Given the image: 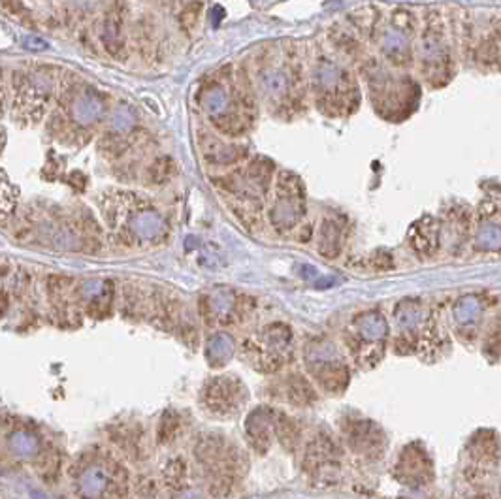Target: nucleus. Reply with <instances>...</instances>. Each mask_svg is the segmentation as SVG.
Returning <instances> with one entry per match:
<instances>
[{
    "label": "nucleus",
    "mask_w": 501,
    "mask_h": 499,
    "mask_svg": "<svg viewBox=\"0 0 501 499\" xmlns=\"http://www.w3.org/2000/svg\"><path fill=\"white\" fill-rule=\"evenodd\" d=\"M115 486L112 473L102 466L89 467L79 477V492L87 499H106Z\"/></svg>",
    "instance_id": "obj_1"
},
{
    "label": "nucleus",
    "mask_w": 501,
    "mask_h": 499,
    "mask_svg": "<svg viewBox=\"0 0 501 499\" xmlns=\"http://www.w3.org/2000/svg\"><path fill=\"white\" fill-rule=\"evenodd\" d=\"M418 51H420V57H423V61L426 62V64L440 66L441 62H445L447 47L445 40H443V33H441L440 27H434V25H432V19H430L428 23V28L424 30L420 45H418Z\"/></svg>",
    "instance_id": "obj_2"
},
{
    "label": "nucleus",
    "mask_w": 501,
    "mask_h": 499,
    "mask_svg": "<svg viewBox=\"0 0 501 499\" xmlns=\"http://www.w3.org/2000/svg\"><path fill=\"white\" fill-rule=\"evenodd\" d=\"M356 334L362 343L384 341V337L389 336V324L383 315L370 311L356 319Z\"/></svg>",
    "instance_id": "obj_3"
},
{
    "label": "nucleus",
    "mask_w": 501,
    "mask_h": 499,
    "mask_svg": "<svg viewBox=\"0 0 501 499\" xmlns=\"http://www.w3.org/2000/svg\"><path fill=\"white\" fill-rule=\"evenodd\" d=\"M104 112V102L100 96H96L90 90H85L73 100L72 104V117L81 124H90L98 121Z\"/></svg>",
    "instance_id": "obj_4"
},
{
    "label": "nucleus",
    "mask_w": 501,
    "mask_h": 499,
    "mask_svg": "<svg viewBox=\"0 0 501 499\" xmlns=\"http://www.w3.org/2000/svg\"><path fill=\"white\" fill-rule=\"evenodd\" d=\"M132 234L140 240H153L164 230V221L155 209H140L130 219Z\"/></svg>",
    "instance_id": "obj_5"
},
{
    "label": "nucleus",
    "mask_w": 501,
    "mask_h": 499,
    "mask_svg": "<svg viewBox=\"0 0 501 499\" xmlns=\"http://www.w3.org/2000/svg\"><path fill=\"white\" fill-rule=\"evenodd\" d=\"M411 243L423 254H430L437 247V226L432 219H424L413 226Z\"/></svg>",
    "instance_id": "obj_6"
},
{
    "label": "nucleus",
    "mask_w": 501,
    "mask_h": 499,
    "mask_svg": "<svg viewBox=\"0 0 501 499\" xmlns=\"http://www.w3.org/2000/svg\"><path fill=\"white\" fill-rule=\"evenodd\" d=\"M483 313V302L479 296L475 294H468L456 300L454 307H452V317L458 326H471L477 322V319Z\"/></svg>",
    "instance_id": "obj_7"
},
{
    "label": "nucleus",
    "mask_w": 501,
    "mask_h": 499,
    "mask_svg": "<svg viewBox=\"0 0 501 499\" xmlns=\"http://www.w3.org/2000/svg\"><path fill=\"white\" fill-rule=\"evenodd\" d=\"M300 213H302L300 204L288 194H285V196H279L277 204L271 209V221L279 228H290L298 221Z\"/></svg>",
    "instance_id": "obj_8"
},
{
    "label": "nucleus",
    "mask_w": 501,
    "mask_h": 499,
    "mask_svg": "<svg viewBox=\"0 0 501 499\" xmlns=\"http://www.w3.org/2000/svg\"><path fill=\"white\" fill-rule=\"evenodd\" d=\"M381 45H383V51L387 53V57L396 62H403L407 55H409V44H407L406 34L401 33L400 28L384 30L383 38H381Z\"/></svg>",
    "instance_id": "obj_9"
},
{
    "label": "nucleus",
    "mask_w": 501,
    "mask_h": 499,
    "mask_svg": "<svg viewBox=\"0 0 501 499\" xmlns=\"http://www.w3.org/2000/svg\"><path fill=\"white\" fill-rule=\"evenodd\" d=\"M475 245L481 251H500L501 249V226L494 223H485L475 234Z\"/></svg>",
    "instance_id": "obj_10"
},
{
    "label": "nucleus",
    "mask_w": 501,
    "mask_h": 499,
    "mask_svg": "<svg viewBox=\"0 0 501 499\" xmlns=\"http://www.w3.org/2000/svg\"><path fill=\"white\" fill-rule=\"evenodd\" d=\"M396 319L403 330L413 331L424 324V311L417 303H401L400 307L396 309Z\"/></svg>",
    "instance_id": "obj_11"
},
{
    "label": "nucleus",
    "mask_w": 501,
    "mask_h": 499,
    "mask_svg": "<svg viewBox=\"0 0 501 499\" xmlns=\"http://www.w3.org/2000/svg\"><path fill=\"white\" fill-rule=\"evenodd\" d=\"M315 78L317 85L322 90H334L338 89L341 81H343V72L336 64H332V62H321L319 68H317Z\"/></svg>",
    "instance_id": "obj_12"
},
{
    "label": "nucleus",
    "mask_w": 501,
    "mask_h": 499,
    "mask_svg": "<svg viewBox=\"0 0 501 499\" xmlns=\"http://www.w3.org/2000/svg\"><path fill=\"white\" fill-rule=\"evenodd\" d=\"M228 104H230V98H228V93H226L223 87H213V89L208 90L206 96H204V107H206V112H208L209 115H213V117H217L220 113H225L226 110H228Z\"/></svg>",
    "instance_id": "obj_13"
},
{
    "label": "nucleus",
    "mask_w": 501,
    "mask_h": 499,
    "mask_svg": "<svg viewBox=\"0 0 501 499\" xmlns=\"http://www.w3.org/2000/svg\"><path fill=\"white\" fill-rule=\"evenodd\" d=\"M232 348H234V345H232L230 337L225 336V334H220V336L213 337V339L209 341V345H208V358L211 360L213 364H220V362H226V360L230 358Z\"/></svg>",
    "instance_id": "obj_14"
},
{
    "label": "nucleus",
    "mask_w": 501,
    "mask_h": 499,
    "mask_svg": "<svg viewBox=\"0 0 501 499\" xmlns=\"http://www.w3.org/2000/svg\"><path fill=\"white\" fill-rule=\"evenodd\" d=\"M260 83H262L266 95L281 96L287 90V76L283 70H268V72L262 74Z\"/></svg>",
    "instance_id": "obj_15"
},
{
    "label": "nucleus",
    "mask_w": 501,
    "mask_h": 499,
    "mask_svg": "<svg viewBox=\"0 0 501 499\" xmlns=\"http://www.w3.org/2000/svg\"><path fill=\"white\" fill-rule=\"evenodd\" d=\"M11 450L21 458H27V456L34 454V450H36V439L25 432H17L11 438Z\"/></svg>",
    "instance_id": "obj_16"
},
{
    "label": "nucleus",
    "mask_w": 501,
    "mask_h": 499,
    "mask_svg": "<svg viewBox=\"0 0 501 499\" xmlns=\"http://www.w3.org/2000/svg\"><path fill=\"white\" fill-rule=\"evenodd\" d=\"M132 123H134V115H132L130 110H126V107H121V110H117L115 115H113V127L117 130L130 129Z\"/></svg>",
    "instance_id": "obj_17"
},
{
    "label": "nucleus",
    "mask_w": 501,
    "mask_h": 499,
    "mask_svg": "<svg viewBox=\"0 0 501 499\" xmlns=\"http://www.w3.org/2000/svg\"><path fill=\"white\" fill-rule=\"evenodd\" d=\"M170 172H172V164H170L168 160H157V163L153 164V168H151L153 181H155V183L166 181V177L170 175Z\"/></svg>",
    "instance_id": "obj_18"
},
{
    "label": "nucleus",
    "mask_w": 501,
    "mask_h": 499,
    "mask_svg": "<svg viewBox=\"0 0 501 499\" xmlns=\"http://www.w3.org/2000/svg\"><path fill=\"white\" fill-rule=\"evenodd\" d=\"M332 243V247L336 249L338 245V230H336V226L332 225V223H326L324 225V230H322V242H321V249L324 247V245H330Z\"/></svg>",
    "instance_id": "obj_19"
},
{
    "label": "nucleus",
    "mask_w": 501,
    "mask_h": 499,
    "mask_svg": "<svg viewBox=\"0 0 501 499\" xmlns=\"http://www.w3.org/2000/svg\"><path fill=\"white\" fill-rule=\"evenodd\" d=\"M25 47L33 51H44L47 49V44H45V40L38 38V36H27L25 38Z\"/></svg>",
    "instance_id": "obj_20"
},
{
    "label": "nucleus",
    "mask_w": 501,
    "mask_h": 499,
    "mask_svg": "<svg viewBox=\"0 0 501 499\" xmlns=\"http://www.w3.org/2000/svg\"><path fill=\"white\" fill-rule=\"evenodd\" d=\"M225 16V10L220 6H215L213 8V25H219V19Z\"/></svg>",
    "instance_id": "obj_21"
}]
</instances>
